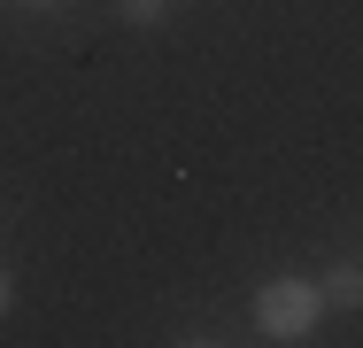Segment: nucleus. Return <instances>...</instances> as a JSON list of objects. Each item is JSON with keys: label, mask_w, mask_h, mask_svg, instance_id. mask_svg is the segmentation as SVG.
<instances>
[{"label": "nucleus", "mask_w": 363, "mask_h": 348, "mask_svg": "<svg viewBox=\"0 0 363 348\" xmlns=\"http://www.w3.org/2000/svg\"><path fill=\"white\" fill-rule=\"evenodd\" d=\"M317 294H325V310H363V271L356 263H333Z\"/></svg>", "instance_id": "f03ea898"}, {"label": "nucleus", "mask_w": 363, "mask_h": 348, "mask_svg": "<svg viewBox=\"0 0 363 348\" xmlns=\"http://www.w3.org/2000/svg\"><path fill=\"white\" fill-rule=\"evenodd\" d=\"M116 8H124V23H155L162 16V0H116Z\"/></svg>", "instance_id": "7ed1b4c3"}, {"label": "nucleus", "mask_w": 363, "mask_h": 348, "mask_svg": "<svg viewBox=\"0 0 363 348\" xmlns=\"http://www.w3.org/2000/svg\"><path fill=\"white\" fill-rule=\"evenodd\" d=\"M317 317H325V294L309 286V278H271L263 294H255V325H263V341H309L317 333Z\"/></svg>", "instance_id": "f257e3e1"}, {"label": "nucleus", "mask_w": 363, "mask_h": 348, "mask_svg": "<svg viewBox=\"0 0 363 348\" xmlns=\"http://www.w3.org/2000/svg\"><path fill=\"white\" fill-rule=\"evenodd\" d=\"M0 310H8V278H0Z\"/></svg>", "instance_id": "20e7f679"}]
</instances>
